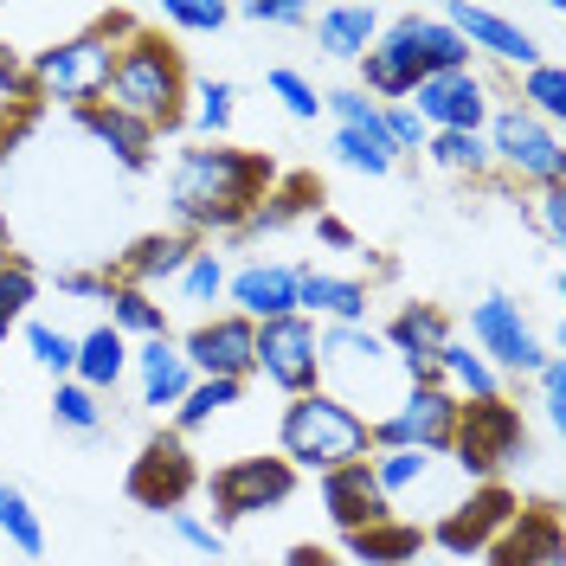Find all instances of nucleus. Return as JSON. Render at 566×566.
I'll list each match as a JSON object with an SVG mask.
<instances>
[{"label":"nucleus","instance_id":"nucleus-1","mask_svg":"<svg viewBox=\"0 0 566 566\" xmlns=\"http://www.w3.org/2000/svg\"><path fill=\"white\" fill-rule=\"evenodd\" d=\"M277 187L271 155H251V148H226V142H200V148H180L175 168H168V212H175V232L212 245V232H245V219L258 212V200Z\"/></svg>","mask_w":566,"mask_h":566},{"label":"nucleus","instance_id":"nucleus-2","mask_svg":"<svg viewBox=\"0 0 566 566\" xmlns=\"http://www.w3.org/2000/svg\"><path fill=\"white\" fill-rule=\"evenodd\" d=\"M187 91H193V77H187V59H180V45L155 33V27H142L123 39V52H116V65H109V84H104V109L116 116H129L142 129H175L180 116H187Z\"/></svg>","mask_w":566,"mask_h":566},{"label":"nucleus","instance_id":"nucleus-3","mask_svg":"<svg viewBox=\"0 0 566 566\" xmlns=\"http://www.w3.org/2000/svg\"><path fill=\"white\" fill-rule=\"evenodd\" d=\"M129 33H136V13H109V20L84 27V33L39 45L27 59V97L59 104V109H97L104 104V84H109V65H116V52H123Z\"/></svg>","mask_w":566,"mask_h":566},{"label":"nucleus","instance_id":"nucleus-4","mask_svg":"<svg viewBox=\"0 0 566 566\" xmlns=\"http://www.w3.org/2000/svg\"><path fill=\"white\" fill-rule=\"evenodd\" d=\"M277 458L303 476H328L342 463H367L374 458V424L360 406L335 399L328 387L303 392V399H283L277 412Z\"/></svg>","mask_w":566,"mask_h":566},{"label":"nucleus","instance_id":"nucleus-5","mask_svg":"<svg viewBox=\"0 0 566 566\" xmlns=\"http://www.w3.org/2000/svg\"><path fill=\"white\" fill-rule=\"evenodd\" d=\"M483 142H490V168H502L522 187H566V142L560 129H547L541 116H528L522 104H495L490 123H483Z\"/></svg>","mask_w":566,"mask_h":566},{"label":"nucleus","instance_id":"nucleus-6","mask_svg":"<svg viewBox=\"0 0 566 566\" xmlns=\"http://www.w3.org/2000/svg\"><path fill=\"white\" fill-rule=\"evenodd\" d=\"M444 458L463 470V483H495V470L528 463V419H522V406H509V399L463 406L458 438H451Z\"/></svg>","mask_w":566,"mask_h":566},{"label":"nucleus","instance_id":"nucleus-7","mask_svg":"<svg viewBox=\"0 0 566 566\" xmlns=\"http://www.w3.org/2000/svg\"><path fill=\"white\" fill-rule=\"evenodd\" d=\"M212 495V528L219 522H245V515H271L296 495V470L277 451H251V458H226L212 476H200Z\"/></svg>","mask_w":566,"mask_h":566},{"label":"nucleus","instance_id":"nucleus-8","mask_svg":"<svg viewBox=\"0 0 566 566\" xmlns=\"http://www.w3.org/2000/svg\"><path fill=\"white\" fill-rule=\"evenodd\" d=\"M458 419H463V406L444 387H399V399L367 424H374V451H424V458H444L451 438H458Z\"/></svg>","mask_w":566,"mask_h":566},{"label":"nucleus","instance_id":"nucleus-9","mask_svg":"<svg viewBox=\"0 0 566 566\" xmlns=\"http://www.w3.org/2000/svg\"><path fill=\"white\" fill-rule=\"evenodd\" d=\"M470 348L483 354L495 374H522V380H534L541 360L554 354L541 335H534L528 310H522L515 296H502V290H490L483 303H470Z\"/></svg>","mask_w":566,"mask_h":566},{"label":"nucleus","instance_id":"nucleus-10","mask_svg":"<svg viewBox=\"0 0 566 566\" xmlns=\"http://www.w3.org/2000/svg\"><path fill=\"white\" fill-rule=\"evenodd\" d=\"M200 476H207V470H200V458L187 451V438L155 431L136 458H129L123 490H129V502L148 509V515H175V509H187V495L200 490Z\"/></svg>","mask_w":566,"mask_h":566},{"label":"nucleus","instance_id":"nucleus-11","mask_svg":"<svg viewBox=\"0 0 566 566\" xmlns=\"http://www.w3.org/2000/svg\"><path fill=\"white\" fill-rule=\"evenodd\" d=\"M251 374L264 387H277L283 399H303L322 387V322L310 316H283L258 328V354H251Z\"/></svg>","mask_w":566,"mask_h":566},{"label":"nucleus","instance_id":"nucleus-12","mask_svg":"<svg viewBox=\"0 0 566 566\" xmlns=\"http://www.w3.org/2000/svg\"><path fill=\"white\" fill-rule=\"evenodd\" d=\"M406 109L424 123V136H483L495 109L490 77L470 65V71H438V77H419V91L406 97Z\"/></svg>","mask_w":566,"mask_h":566},{"label":"nucleus","instance_id":"nucleus-13","mask_svg":"<svg viewBox=\"0 0 566 566\" xmlns=\"http://www.w3.org/2000/svg\"><path fill=\"white\" fill-rule=\"evenodd\" d=\"M458 328L451 316L438 310V303H399L380 328V342H387L392 367H399V380L406 387H438V348L451 342Z\"/></svg>","mask_w":566,"mask_h":566},{"label":"nucleus","instance_id":"nucleus-14","mask_svg":"<svg viewBox=\"0 0 566 566\" xmlns=\"http://www.w3.org/2000/svg\"><path fill=\"white\" fill-rule=\"evenodd\" d=\"M187 367H193V380H251V354H258V328L245 316H232V310H219V316L193 322L187 328Z\"/></svg>","mask_w":566,"mask_h":566},{"label":"nucleus","instance_id":"nucleus-15","mask_svg":"<svg viewBox=\"0 0 566 566\" xmlns=\"http://www.w3.org/2000/svg\"><path fill=\"white\" fill-rule=\"evenodd\" d=\"M360 91L374 97V104H406L412 91H419L424 77V59H419V39H412V13H392L380 39L367 45V59H360Z\"/></svg>","mask_w":566,"mask_h":566},{"label":"nucleus","instance_id":"nucleus-16","mask_svg":"<svg viewBox=\"0 0 566 566\" xmlns=\"http://www.w3.org/2000/svg\"><path fill=\"white\" fill-rule=\"evenodd\" d=\"M438 20H444V27H451V33L470 45V59H495V65H509L515 77H522L528 65H541V59H547V52L534 45L528 27L502 20V13H490V7H470V0H458V7H444Z\"/></svg>","mask_w":566,"mask_h":566},{"label":"nucleus","instance_id":"nucleus-17","mask_svg":"<svg viewBox=\"0 0 566 566\" xmlns=\"http://www.w3.org/2000/svg\"><path fill=\"white\" fill-rule=\"evenodd\" d=\"M296 283H303V264H264L258 258V264L226 271V303H232V316L264 328V322L296 316Z\"/></svg>","mask_w":566,"mask_h":566},{"label":"nucleus","instance_id":"nucleus-18","mask_svg":"<svg viewBox=\"0 0 566 566\" xmlns=\"http://www.w3.org/2000/svg\"><path fill=\"white\" fill-rule=\"evenodd\" d=\"M509 522H515V495L502 490V483H476V490L438 522V547H451V554H483Z\"/></svg>","mask_w":566,"mask_h":566},{"label":"nucleus","instance_id":"nucleus-19","mask_svg":"<svg viewBox=\"0 0 566 566\" xmlns=\"http://www.w3.org/2000/svg\"><path fill=\"white\" fill-rule=\"evenodd\" d=\"M316 495H322V515H328L342 534H360V528H374V522H392L387 495H380V483H374L367 463H342V470L316 476Z\"/></svg>","mask_w":566,"mask_h":566},{"label":"nucleus","instance_id":"nucleus-20","mask_svg":"<svg viewBox=\"0 0 566 566\" xmlns=\"http://www.w3.org/2000/svg\"><path fill=\"white\" fill-rule=\"evenodd\" d=\"M129 367H136L142 406H155V412H175L180 399H187V387H193V367H187V354H180L175 335L129 348Z\"/></svg>","mask_w":566,"mask_h":566},{"label":"nucleus","instance_id":"nucleus-21","mask_svg":"<svg viewBox=\"0 0 566 566\" xmlns=\"http://www.w3.org/2000/svg\"><path fill=\"white\" fill-rule=\"evenodd\" d=\"M310 27H316L322 59H335V65H360L367 45H374L380 27H387V13H380V7H360V0H342V7L310 13Z\"/></svg>","mask_w":566,"mask_h":566},{"label":"nucleus","instance_id":"nucleus-22","mask_svg":"<svg viewBox=\"0 0 566 566\" xmlns=\"http://www.w3.org/2000/svg\"><path fill=\"white\" fill-rule=\"evenodd\" d=\"M367 303H374V290L360 277H342V271H303L296 283V316L310 322H367Z\"/></svg>","mask_w":566,"mask_h":566},{"label":"nucleus","instance_id":"nucleus-23","mask_svg":"<svg viewBox=\"0 0 566 566\" xmlns=\"http://www.w3.org/2000/svg\"><path fill=\"white\" fill-rule=\"evenodd\" d=\"M490 566H560V522L547 509H515V522L490 541Z\"/></svg>","mask_w":566,"mask_h":566},{"label":"nucleus","instance_id":"nucleus-24","mask_svg":"<svg viewBox=\"0 0 566 566\" xmlns=\"http://www.w3.org/2000/svg\"><path fill=\"white\" fill-rule=\"evenodd\" d=\"M123 374H129V342H123L109 322L84 328V335H77V360H71V380L91 387L97 399H109V392L123 387Z\"/></svg>","mask_w":566,"mask_h":566},{"label":"nucleus","instance_id":"nucleus-25","mask_svg":"<svg viewBox=\"0 0 566 566\" xmlns=\"http://www.w3.org/2000/svg\"><path fill=\"white\" fill-rule=\"evenodd\" d=\"M193 245H200V239H187V232H148V239H136V245L123 251V271H116V283H136V290L175 283L180 264L193 258Z\"/></svg>","mask_w":566,"mask_h":566},{"label":"nucleus","instance_id":"nucleus-26","mask_svg":"<svg viewBox=\"0 0 566 566\" xmlns=\"http://www.w3.org/2000/svg\"><path fill=\"white\" fill-rule=\"evenodd\" d=\"M438 387L451 392L458 406H483V399H502V374H495V367L470 348V342H458V335H451V342L438 348Z\"/></svg>","mask_w":566,"mask_h":566},{"label":"nucleus","instance_id":"nucleus-27","mask_svg":"<svg viewBox=\"0 0 566 566\" xmlns=\"http://www.w3.org/2000/svg\"><path fill=\"white\" fill-rule=\"evenodd\" d=\"M77 123L91 129V136L109 148V161H123L129 175H142L148 161H155V129H142V123H129V116H116V109H77Z\"/></svg>","mask_w":566,"mask_h":566},{"label":"nucleus","instance_id":"nucleus-28","mask_svg":"<svg viewBox=\"0 0 566 566\" xmlns=\"http://www.w3.org/2000/svg\"><path fill=\"white\" fill-rule=\"evenodd\" d=\"M104 303H109V328H116L123 342H161V335H168V310L155 303V290H136V283L109 277Z\"/></svg>","mask_w":566,"mask_h":566},{"label":"nucleus","instance_id":"nucleus-29","mask_svg":"<svg viewBox=\"0 0 566 566\" xmlns=\"http://www.w3.org/2000/svg\"><path fill=\"white\" fill-rule=\"evenodd\" d=\"M348 554L354 560H367V566H406V560H419L424 554V528H412V522H374V528H360L348 534Z\"/></svg>","mask_w":566,"mask_h":566},{"label":"nucleus","instance_id":"nucleus-30","mask_svg":"<svg viewBox=\"0 0 566 566\" xmlns=\"http://www.w3.org/2000/svg\"><path fill=\"white\" fill-rule=\"evenodd\" d=\"M509 104H522L528 116H541L547 129H560L566 123V71L554 65V59L528 65L522 77H515V97H509Z\"/></svg>","mask_w":566,"mask_h":566},{"label":"nucleus","instance_id":"nucleus-31","mask_svg":"<svg viewBox=\"0 0 566 566\" xmlns=\"http://www.w3.org/2000/svg\"><path fill=\"white\" fill-rule=\"evenodd\" d=\"M438 463L444 458H424V451H374L367 470H374V483H380V495H387V509H392L399 495L424 490V483L438 476Z\"/></svg>","mask_w":566,"mask_h":566},{"label":"nucleus","instance_id":"nucleus-32","mask_svg":"<svg viewBox=\"0 0 566 566\" xmlns=\"http://www.w3.org/2000/svg\"><path fill=\"white\" fill-rule=\"evenodd\" d=\"M245 399V380H193L187 399L175 406V438H193V431H207L226 406H239Z\"/></svg>","mask_w":566,"mask_h":566},{"label":"nucleus","instance_id":"nucleus-33","mask_svg":"<svg viewBox=\"0 0 566 566\" xmlns=\"http://www.w3.org/2000/svg\"><path fill=\"white\" fill-rule=\"evenodd\" d=\"M412 39H419V59H424V77H438V71H470V45H463L438 13H412Z\"/></svg>","mask_w":566,"mask_h":566},{"label":"nucleus","instance_id":"nucleus-34","mask_svg":"<svg viewBox=\"0 0 566 566\" xmlns=\"http://www.w3.org/2000/svg\"><path fill=\"white\" fill-rule=\"evenodd\" d=\"M0 534H7V547L27 554V560L45 554V522H39L33 502H27V490H13V483H0Z\"/></svg>","mask_w":566,"mask_h":566},{"label":"nucleus","instance_id":"nucleus-35","mask_svg":"<svg viewBox=\"0 0 566 566\" xmlns=\"http://www.w3.org/2000/svg\"><path fill=\"white\" fill-rule=\"evenodd\" d=\"M175 296L193 303V310H212V303L226 296V258L212 245H193V258L180 264V277H175Z\"/></svg>","mask_w":566,"mask_h":566},{"label":"nucleus","instance_id":"nucleus-36","mask_svg":"<svg viewBox=\"0 0 566 566\" xmlns=\"http://www.w3.org/2000/svg\"><path fill=\"white\" fill-rule=\"evenodd\" d=\"M322 200V187L316 180H283V187H271L264 200H258V212L245 219V232H283L296 212H310Z\"/></svg>","mask_w":566,"mask_h":566},{"label":"nucleus","instance_id":"nucleus-37","mask_svg":"<svg viewBox=\"0 0 566 566\" xmlns=\"http://www.w3.org/2000/svg\"><path fill=\"white\" fill-rule=\"evenodd\" d=\"M424 161L444 168V175H470V180L495 175L490 168V142L483 136H424Z\"/></svg>","mask_w":566,"mask_h":566},{"label":"nucleus","instance_id":"nucleus-38","mask_svg":"<svg viewBox=\"0 0 566 566\" xmlns=\"http://www.w3.org/2000/svg\"><path fill=\"white\" fill-rule=\"evenodd\" d=\"M232 109H239V91L226 84V77H207V84H193L187 91V116H193V129L207 142H219L232 129Z\"/></svg>","mask_w":566,"mask_h":566},{"label":"nucleus","instance_id":"nucleus-39","mask_svg":"<svg viewBox=\"0 0 566 566\" xmlns=\"http://www.w3.org/2000/svg\"><path fill=\"white\" fill-rule=\"evenodd\" d=\"M33 303H39V271L27 258H0V342H7V328L27 322Z\"/></svg>","mask_w":566,"mask_h":566},{"label":"nucleus","instance_id":"nucleus-40","mask_svg":"<svg viewBox=\"0 0 566 566\" xmlns=\"http://www.w3.org/2000/svg\"><path fill=\"white\" fill-rule=\"evenodd\" d=\"M335 161L354 168V175H392V148L380 129H335Z\"/></svg>","mask_w":566,"mask_h":566},{"label":"nucleus","instance_id":"nucleus-41","mask_svg":"<svg viewBox=\"0 0 566 566\" xmlns=\"http://www.w3.org/2000/svg\"><path fill=\"white\" fill-rule=\"evenodd\" d=\"M52 419H59V431H77V438H91V431H104V399L91 387H77V380H59V392H52Z\"/></svg>","mask_w":566,"mask_h":566},{"label":"nucleus","instance_id":"nucleus-42","mask_svg":"<svg viewBox=\"0 0 566 566\" xmlns=\"http://www.w3.org/2000/svg\"><path fill=\"white\" fill-rule=\"evenodd\" d=\"M27 328V348H33V360L52 374V380H71V360H77V335H65V328H52V322H20Z\"/></svg>","mask_w":566,"mask_h":566},{"label":"nucleus","instance_id":"nucleus-43","mask_svg":"<svg viewBox=\"0 0 566 566\" xmlns=\"http://www.w3.org/2000/svg\"><path fill=\"white\" fill-rule=\"evenodd\" d=\"M264 84H271V97H277V104L290 109L296 123H316V116H322V91H316V84H310V77H303L296 65L264 71Z\"/></svg>","mask_w":566,"mask_h":566},{"label":"nucleus","instance_id":"nucleus-44","mask_svg":"<svg viewBox=\"0 0 566 566\" xmlns=\"http://www.w3.org/2000/svg\"><path fill=\"white\" fill-rule=\"evenodd\" d=\"M232 7L226 0H161V27L175 33H226Z\"/></svg>","mask_w":566,"mask_h":566},{"label":"nucleus","instance_id":"nucleus-45","mask_svg":"<svg viewBox=\"0 0 566 566\" xmlns=\"http://www.w3.org/2000/svg\"><path fill=\"white\" fill-rule=\"evenodd\" d=\"M380 136H387L392 161H406V155H424V123L412 116L406 104H380Z\"/></svg>","mask_w":566,"mask_h":566},{"label":"nucleus","instance_id":"nucleus-46","mask_svg":"<svg viewBox=\"0 0 566 566\" xmlns=\"http://www.w3.org/2000/svg\"><path fill=\"white\" fill-rule=\"evenodd\" d=\"M168 534H175L180 547H193L200 560H219V554H226V534L212 528L207 515H193V509H175V515H168Z\"/></svg>","mask_w":566,"mask_h":566},{"label":"nucleus","instance_id":"nucleus-47","mask_svg":"<svg viewBox=\"0 0 566 566\" xmlns=\"http://www.w3.org/2000/svg\"><path fill=\"white\" fill-rule=\"evenodd\" d=\"M322 109L335 116V129H380V104L367 91H322Z\"/></svg>","mask_w":566,"mask_h":566},{"label":"nucleus","instance_id":"nucleus-48","mask_svg":"<svg viewBox=\"0 0 566 566\" xmlns=\"http://www.w3.org/2000/svg\"><path fill=\"white\" fill-rule=\"evenodd\" d=\"M534 380H541V419L560 431V424H566V367H560V354H547Z\"/></svg>","mask_w":566,"mask_h":566},{"label":"nucleus","instance_id":"nucleus-49","mask_svg":"<svg viewBox=\"0 0 566 566\" xmlns=\"http://www.w3.org/2000/svg\"><path fill=\"white\" fill-rule=\"evenodd\" d=\"M251 27H310V7L303 0H245L239 7Z\"/></svg>","mask_w":566,"mask_h":566},{"label":"nucleus","instance_id":"nucleus-50","mask_svg":"<svg viewBox=\"0 0 566 566\" xmlns=\"http://www.w3.org/2000/svg\"><path fill=\"white\" fill-rule=\"evenodd\" d=\"M534 226L547 232V245H566V187H541L534 193Z\"/></svg>","mask_w":566,"mask_h":566},{"label":"nucleus","instance_id":"nucleus-51","mask_svg":"<svg viewBox=\"0 0 566 566\" xmlns=\"http://www.w3.org/2000/svg\"><path fill=\"white\" fill-rule=\"evenodd\" d=\"M59 290H65V296H84V303H104L109 277L104 271H59Z\"/></svg>","mask_w":566,"mask_h":566},{"label":"nucleus","instance_id":"nucleus-52","mask_svg":"<svg viewBox=\"0 0 566 566\" xmlns=\"http://www.w3.org/2000/svg\"><path fill=\"white\" fill-rule=\"evenodd\" d=\"M316 239H322L328 251H354V232L335 219V212H316Z\"/></svg>","mask_w":566,"mask_h":566},{"label":"nucleus","instance_id":"nucleus-53","mask_svg":"<svg viewBox=\"0 0 566 566\" xmlns=\"http://www.w3.org/2000/svg\"><path fill=\"white\" fill-rule=\"evenodd\" d=\"M0 91H7V97H27V65H20L7 45H0Z\"/></svg>","mask_w":566,"mask_h":566},{"label":"nucleus","instance_id":"nucleus-54","mask_svg":"<svg viewBox=\"0 0 566 566\" xmlns=\"http://www.w3.org/2000/svg\"><path fill=\"white\" fill-rule=\"evenodd\" d=\"M283 566H335V554H328V547H316V541H296Z\"/></svg>","mask_w":566,"mask_h":566},{"label":"nucleus","instance_id":"nucleus-55","mask_svg":"<svg viewBox=\"0 0 566 566\" xmlns=\"http://www.w3.org/2000/svg\"><path fill=\"white\" fill-rule=\"evenodd\" d=\"M431 566H451V560H431Z\"/></svg>","mask_w":566,"mask_h":566}]
</instances>
